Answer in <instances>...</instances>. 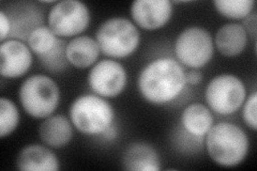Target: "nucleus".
I'll list each match as a JSON object with an SVG mask.
<instances>
[{"instance_id":"f257e3e1","label":"nucleus","mask_w":257,"mask_h":171,"mask_svg":"<svg viewBox=\"0 0 257 171\" xmlns=\"http://www.w3.org/2000/svg\"><path fill=\"white\" fill-rule=\"evenodd\" d=\"M186 87V70L172 57H161L148 62L138 77L141 96L156 106L176 101Z\"/></svg>"},{"instance_id":"f03ea898","label":"nucleus","mask_w":257,"mask_h":171,"mask_svg":"<svg viewBox=\"0 0 257 171\" xmlns=\"http://www.w3.org/2000/svg\"><path fill=\"white\" fill-rule=\"evenodd\" d=\"M209 157L218 166L237 167L245 160L250 151V139L243 128L231 122L213 124L205 136Z\"/></svg>"},{"instance_id":"7ed1b4c3","label":"nucleus","mask_w":257,"mask_h":171,"mask_svg":"<svg viewBox=\"0 0 257 171\" xmlns=\"http://www.w3.org/2000/svg\"><path fill=\"white\" fill-rule=\"evenodd\" d=\"M74 128L87 136H102L115 124L116 113L111 104L94 93L77 96L69 109Z\"/></svg>"},{"instance_id":"20e7f679","label":"nucleus","mask_w":257,"mask_h":171,"mask_svg":"<svg viewBox=\"0 0 257 171\" xmlns=\"http://www.w3.org/2000/svg\"><path fill=\"white\" fill-rule=\"evenodd\" d=\"M94 39L101 54L115 60L131 57L141 45L140 29L132 21L121 16L103 22L96 29Z\"/></svg>"},{"instance_id":"39448f33","label":"nucleus","mask_w":257,"mask_h":171,"mask_svg":"<svg viewBox=\"0 0 257 171\" xmlns=\"http://www.w3.org/2000/svg\"><path fill=\"white\" fill-rule=\"evenodd\" d=\"M19 100L27 115L44 120L54 115L61 100L56 81L44 74H35L23 81L19 89Z\"/></svg>"},{"instance_id":"423d86ee","label":"nucleus","mask_w":257,"mask_h":171,"mask_svg":"<svg viewBox=\"0 0 257 171\" xmlns=\"http://www.w3.org/2000/svg\"><path fill=\"white\" fill-rule=\"evenodd\" d=\"M246 88L239 76L224 73L209 81L205 90L208 108L215 115L227 117L240 110L246 99Z\"/></svg>"},{"instance_id":"0eeeda50","label":"nucleus","mask_w":257,"mask_h":171,"mask_svg":"<svg viewBox=\"0 0 257 171\" xmlns=\"http://www.w3.org/2000/svg\"><path fill=\"white\" fill-rule=\"evenodd\" d=\"M176 60L188 69L200 70L210 62L214 55L212 35L199 26L184 28L174 44Z\"/></svg>"},{"instance_id":"6e6552de","label":"nucleus","mask_w":257,"mask_h":171,"mask_svg":"<svg viewBox=\"0 0 257 171\" xmlns=\"http://www.w3.org/2000/svg\"><path fill=\"white\" fill-rule=\"evenodd\" d=\"M91 14L79 0H61L55 3L47 14V26L60 39L82 36L90 25Z\"/></svg>"},{"instance_id":"1a4fd4ad","label":"nucleus","mask_w":257,"mask_h":171,"mask_svg":"<svg viewBox=\"0 0 257 171\" xmlns=\"http://www.w3.org/2000/svg\"><path fill=\"white\" fill-rule=\"evenodd\" d=\"M87 83L92 93L104 99H115L125 90L127 73L122 63L115 59L96 62L88 73Z\"/></svg>"},{"instance_id":"9d476101","label":"nucleus","mask_w":257,"mask_h":171,"mask_svg":"<svg viewBox=\"0 0 257 171\" xmlns=\"http://www.w3.org/2000/svg\"><path fill=\"white\" fill-rule=\"evenodd\" d=\"M34 63L29 46L18 39H8L0 46V75L7 79H18L26 75Z\"/></svg>"},{"instance_id":"9b49d317","label":"nucleus","mask_w":257,"mask_h":171,"mask_svg":"<svg viewBox=\"0 0 257 171\" xmlns=\"http://www.w3.org/2000/svg\"><path fill=\"white\" fill-rule=\"evenodd\" d=\"M130 13L138 28L156 31L171 22L174 6L170 0H135L131 5Z\"/></svg>"},{"instance_id":"f8f14e48","label":"nucleus","mask_w":257,"mask_h":171,"mask_svg":"<svg viewBox=\"0 0 257 171\" xmlns=\"http://www.w3.org/2000/svg\"><path fill=\"white\" fill-rule=\"evenodd\" d=\"M16 168L21 171H58L60 161L50 146L31 143L18 154Z\"/></svg>"},{"instance_id":"ddd939ff","label":"nucleus","mask_w":257,"mask_h":171,"mask_svg":"<svg viewBox=\"0 0 257 171\" xmlns=\"http://www.w3.org/2000/svg\"><path fill=\"white\" fill-rule=\"evenodd\" d=\"M74 136V126L70 118L63 115H52L44 119L39 126V137L43 144L51 149H62Z\"/></svg>"},{"instance_id":"4468645a","label":"nucleus","mask_w":257,"mask_h":171,"mask_svg":"<svg viewBox=\"0 0 257 171\" xmlns=\"http://www.w3.org/2000/svg\"><path fill=\"white\" fill-rule=\"evenodd\" d=\"M213 42L214 48L222 56L234 58L245 51L248 43V35L242 24L231 22L218 29Z\"/></svg>"},{"instance_id":"2eb2a0df","label":"nucleus","mask_w":257,"mask_h":171,"mask_svg":"<svg viewBox=\"0 0 257 171\" xmlns=\"http://www.w3.org/2000/svg\"><path fill=\"white\" fill-rule=\"evenodd\" d=\"M122 167L128 171H160L161 158L154 145L144 141L133 142L123 152Z\"/></svg>"},{"instance_id":"dca6fc26","label":"nucleus","mask_w":257,"mask_h":171,"mask_svg":"<svg viewBox=\"0 0 257 171\" xmlns=\"http://www.w3.org/2000/svg\"><path fill=\"white\" fill-rule=\"evenodd\" d=\"M101 55L99 44L94 38L78 36L71 39L66 46V56L70 66L85 70L92 68Z\"/></svg>"},{"instance_id":"f3484780","label":"nucleus","mask_w":257,"mask_h":171,"mask_svg":"<svg viewBox=\"0 0 257 171\" xmlns=\"http://www.w3.org/2000/svg\"><path fill=\"white\" fill-rule=\"evenodd\" d=\"M180 124L188 135L202 139L214 124L213 112L202 103H192L183 108Z\"/></svg>"},{"instance_id":"a211bd4d","label":"nucleus","mask_w":257,"mask_h":171,"mask_svg":"<svg viewBox=\"0 0 257 171\" xmlns=\"http://www.w3.org/2000/svg\"><path fill=\"white\" fill-rule=\"evenodd\" d=\"M63 39L56 36L48 26L41 25L30 32L27 38V45L32 54L37 56L39 59L51 54L61 43Z\"/></svg>"},{"instance_id":"6ab92c4d","label":"nucleus","mask_w":257,"mask_h":171,"mask_svg":"<svg viewBox=\"0 0 257 171\" xmlns=\"http://www.w3.org/2000/svg\"><path fill=\"white\" fill-rule=\"evenodd\" d=\"M215 11L230 21H244L253 13V0H214Z\"/></svg>"},{"instance_id":"aec40b11","label":"nucleus","mask_w":257,"mask_h":171,"mask_svg":"<svg viewBox=\"0 0 257 171\" xmlns=\"http://www.w3.org/2000/svg\"><path fill=\"white\" fill-rule=\"evenodd\" d=\"M21 115L16 104L7 97L0 99V137L12 135L20 125Z\"/></svg>"},{"instance_id":"412c9836","label":"nucleus","mask_w":257,"mask_h":171,"mask_svg":"<svg viewBox=\"0 0 257 171\" xmlns=\"http://www.w3.org/2000/svg\"><path fill=\"white\" fill-rule=\"evenodd\" d=\"M242 120L246 127L252 131L257 129V92L254 91L246 99L242 105Z\"/></svg>"},{"instance_id":"4be33fe9","label":"nucleus","mask_w":257,"mask_h":171,"mask_svg":"<svg viewBox=\"0 0 257 171\" xmlns=\"http://www.w3.org/2000/svg\"><path fill=\"white\" fill-rule=\"evenodd\" d=\"M12 32V22L5 11H0V40L2 42H5Z\"/></svg>"},{"instance_id":"5701e85b","label":"nucleus","mask_w":257,"mask_h":171,"mask_svg":"<svg viewBox=\"0 0 257 171\" xmlns=\"http://www.w3.org/2000/svg\"><path fill=\"white\" fill-rule=\"evenodd\" d=\"M203 73L200 72V70H195V69H190L186 71V83L187 86L191 87H195L202 84L203 81Z\"/></svg>"},{"instance_id":"b1692460","label":"nucleus","mask_w":257,"mask_h":171,"mask_svg":"<svg viewBox=\"0 0 257 171\" xmlns=\"http://www.w3.org/2000/svg\"><path fill=\"white\" fill-rule=\"evenodd\" d=\"M242 26L246 30L248 38L252 37L255 40L256 39V14L252 13L250 16H247V18L244 20Z\"/></svg>"},{"instance_id":"393cba45","label":"nucleus","mask_w":257,"mask_h":171,"mask_svg":"<svg viewBox=\"0 0 257 171\" xmlns=\"http://www.w3.org/2000/svg\"><path fill=\"white\" fill-rule=\"evenodd\" d=\"M117 135H118V131H117V128H116V125L114 124L112 126H110V127L107 129V131H106L105 133H104L101 137L103 138L104 140L111 141V140L116 139Z\"/></svg>"}]
</instances>
